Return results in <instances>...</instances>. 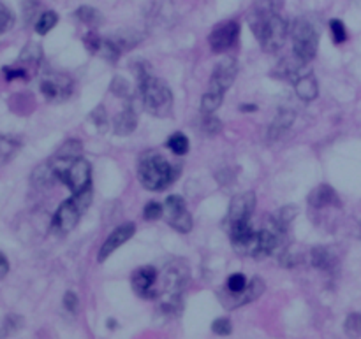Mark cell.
Wrapping results in <instances>:
<instances>
[{
	"mask_svg": "<svg viewBox=\"0 0 361 339\" xmlns=\"http://www.w3.org/2000/svg\"><path fill=\"white\" fill-rule=\"evenodd\" d=\"M180 174L178 165H173L162 155L147 151L137 160V179L147 190L161 192L176 181Z\"/></svg>",
	"mask_w": 361,
	"mask_h": 339,
	"instance_id": "obj_1",
	"label": "cell"
},
{
	"mask_svg": "<svg viewBox=\"0 0 361 339\" xmlns=\"http://www.w3.org/2000/svg\"><path fill=\"white\" fill-rule=\"evenodd\" d=\"M59 181H62L67 188L74 193L85 192L92 188V169L90 164L83 157L78 158H49Z\"/></svg>",
	"mask_w": 361,
	"mask_h": 339,
	"instance_id": "obj_2",
	"label": "cell"
},
{
	"mask_svg": "<svg viewBox=\"0 0 361 339\" xmlns=\"http://www.w3.org/2000/svg\"><path fill=\"white\" fill-rule=\"evenodd\" d=\"M249 25L263 51L267 53H277L288 39L289 25L281 14H274L268 18L249 16Z\"/></svg>",
	"mask_w": 361,
	"mask_h": 339,
	"instance_id": "obj_3",
	"label": "cell"
},
{
	"mask_svg": "<svg viewBox=\"0 0 361 339\" xmlns=\"http://www.w3.org/2000/svg\"><path fill=\"white\" fill-rule=\"evenodd\" d=\"M137 94H140L143 108L148 115L155 116V118H166L168 115H171L173 94L166 81L152 76L141 87H137Z\"/></svg>",
	"mask_w": 361,
	"mask_h": 339,
	"instance_id": "obj_4",
	"label": "cell"
},
{
	"mask_svg": "<svg viewBox=\"0 0 361 339\" xmlns=\"http://www.w3.org/2000/svg\"><path fill=\"white\" fill-rule=\"evenodd\" d=\"M92 203V188L85 190V192L74 193L71 199L63 200L60 207L56 210L55 217H53V229L60 234H67L73 231L78 224L80 218L85 211L88 210Z\"/></svg>",
	"mask_w": 361,
	"mask_h": 339,
	"instance_id": "obj_5",
	"label": "cell"
},
{
	"mask_svg": "<svg viewBox=\"0 0 361 339\" xmlns=\"http://www.w3.org/2000/svg\"><path fill=\"white\" fill-rule=\"evenodd\" d=\"M291 39H293V53L300 60L309 63L316 56L317 46H319V34L316 27L310 23L307 18H298L291 25Z\"/></svg>",
	"mask_w": 361,
	"mask_h": 339,
	"instance_id": "obj_6",
	"label": "cell"
},
{
	"mask_svg": "<svg viewBox=\"0 0 361 339\" xmlns=\"http://www.w3.org/2000/svg\"><path fill=\"white\" fill-rule=\"evenodd\" d=\"M264 288H267L264 281L261 280L259 276H254L252 280H249V285H247L242 292L233 294V292L224 290L219 294V299H221V305L224 306L226 309H236L249 305V302L256 301V299H259L261 295H263Z\"/></svg>",
	"mask_w": 361,
	"mask_h": 339,
	"instance_id": "obj_7",
	"label": "cell"
},
{
	"mask_svg": "<svg viewBox=\"0 0 361 339\" xmlns=\"http://www.w3.org/2000/svg\"><path fill=\"white\" fill-rule=\"evenodd\" d=\"M240 37V23L235 20L222 21L212 28L208 35V42L214 53H226L228 49L235 48Z\"/></svg>",
	"mask_w": 361,
	"mask_h": 339,
	"instance_id": "obj_8",
	"label": "cell"
},
{
	"mask_svg": "<svg viewBox=\"0 0 361 339\" xmlns=\"http://www.w3.org/2000/svg\"><path fill=\"white\" fill-rule=\"evenodd\" d=\"M164 215L168 218V224L175 229L176 232H182V234H187V232L192 231V217L187 211L185 199L180 196H169L164 203Z\"/></svg>",
	"mask_w": 361,
	"mask_h": 339,
	"instance_id": "obj_9",
	"label": "cell"
},
{
	"mask_svg": "<svg viewBox=\"0 0 361 339\" xmlns=\"http://www.w3.org/2000/svg\"><path fill=\"white\" fill-rule=\"evenodd\" d=\"M254 210H256V193L254 192H243L233 197L231 204H229L228 218L224 222L226 229L250 222Z\"/></svg>",
	"mask_w": 361,
	"mask_h": 339,
	"instance_id": "obj_10",
	"label": "cell"
},
{
	"mask_svg": "<svg viewBox=\"0 0 361 339\" xmlns=\"http://www.w3.org/2000/svg\"><path fill=\"white\" fill-rule=\"evenodd\" d=\"M41 94L46 101L63 102L73 95V81L63 74H46L41 81Z\"/></svg>",
	"mask_w": 361,
	"mask_h": 339,
	"instance_id": "obj_11",
	"label": "cell"
},
{
	"mask_svg": "<svg viewBox=\"0 0 361 339\" xmlns=\"http://www.w3.org/2000/svg\"><path fill=\"white\" fill-rule=\"evenodd\" d=\"M236 74H238V63L233 56H226L221 62L215 65L214 74L210 77V87L208 90L221 91V94H226V91L231 88V84L235 83Z\"/></svg>",
	"mask_w": 361,
	"mask_h": 339,
	"instance_id": "obj_12",
	"label": "cell"
},
{
	"mask_svg": "<svg viewBox=\"0 0 361 339\" xmlns=\"http://www.w3.org/2000/svg\"><path fill=\"white\" fill-rule=\"evenodd\" d=\"M157 281L159 273L152 266L140 267L130 276V285H133L134 292L143 299H157Z\"/></svg>",
	"mask_w": 361,
	"mask_h": 339,
	"instance_id": "obj_13",
	"label": "cell"
},
{
	"mask_svg": "<svg viewBox=\"0 0 361 339\" xmlns=\"http://www.w3.org/2000/svg\"><path fill=\"white\" fill-rule=\"evenodd\" d=\"M134 232H136V225L130 224V222L118 225V227H116L108 238H106V241L102 243L101 252H99V257H97L99 262H104L108 257H111V253H115L120 246L126 245V243L133 238Z\"/></svg>",
	"mask_w": 361,
	"mask_h": 339,
	"instance_id": "obj_14",
	"label": "cell"
},
{
	"mask_svg": "<svg viewBox=\"0 0 361 339\" xmlns=\"http://www.w3.org/2000/svg\"><path fill=\"white\" fill-rule=\"evenodd\" d=\"M309 204L314 210H323L328 206H341L337 192L330 185H319L309 193Z\"/></svg>",
	"mask_w": 361,
	"mask_h": 339,
	"instance_id": "obj_15",
	"label": "cell"
},
{
	"mask_svg": "<svg viewBox=\"0 0 361 339\" xmlns=\"http://www.w3.org/2000/svg\"><path fill=\"white\" fill-rule=\"evenodd\" d=\"M310 262L316 269L330 273L337 266V255L326 246H316V248L310 250Z\"/></svg>",
	"mask_w": 361,
	"mask_h": 339,
	"instance_id": "obj_16",
	"label": "cell"
},
{
	"mask_svg": "<svg viewBox=\"0 0 361 339\" xmlns=\"http://www.w3.org/2000/svg\"><path fill=\"white\" fill-rule=\"evenodd\" d=\"M137 127V115L133 108H126L113 120V130L116 136H130Z\"/></svg>",
	"mask_w": 361,
	"mask_h": 339,
	"instance_id": "obj_17",
	"label": "cell"
},
{
	"mask_svg": "<svg viewBox=\"0 0 361 339\" xmlns=\"http://www.w3.org/2000/svg\"><path fill=\"white\" fill-rule=\"evenodd\" d=\"M41 60H42L41 46L35 44V42H30V44L25 46L23 51L20 53V58H18L16 65L23 67V69L27 70L28 74H32V72H35V70H37Z\"/></svg>",
	"mask_w": 361,
	"mask_h": 339,
	"instance_id": "obj_18",
	"label": "cell"
},
{
	"mask_svg": "<svg viewBox=\"0 0 361 339\" xmlns=\"http://www.w3.org/2000/svg\"><path fill=\"white\" fill-rule=\"evenodd\" d=\"M295 91L302 101L312 102L314 98L317 97V94H319V87H317V81L316 77H314V74H302V76L295 81Z\"/></svg>",
	"mask_w": 361,
	"mask_h": 339,
	"instance_id": "obj_19",
	"label": "cell"
},
{
	"mask_svg": "<svg viewBox=\"0 0 361 339\" xmlns=\"http://www.w3.org/2000/svg\"><path fill=\"white\" fill-rule=\"evenodd\" d=\"M295 120H296V115L295 111H291V109H282V111H279V115L275 116V120L271 122L270 130H268V139L270 141L279 139L286 130L291 129Z\"/></svg>",
	"mask_w": 361,
	"mask_h": 339,
	"instance_id": "obj_20",
	"label": "cell"
},
{
	"mask_svg": "<svg viewBox=\"0 0 361 339\" xmlns=\"http://www.w3.org/2000/svg\"><path fill=\"white\" fill-rule=\"evenodd\" d=\"M307 62H303V60H300L298 56L293 53V58H284L281 63L277 65V69H275V76L279 77H284V79H293L296 81L300 76H302V69L303 65H305Z\"/></svg>",
	"mask_w": 361,
	"mask_h": 339,
	"instance_id": "obj_21",
	"label": "cell"
},
{
	"mask_svg": "<svg viewBox=\"0 0 361 339\" xmlns=\"http://www.w3.org/2000/svg\"><path fill=\"white\" fill-rule=\"evenodd\" d=\"M282 7H284V0H254L249 16H256V18L274 16V14H281Z\"/></svg>",
	"mask_w": 361,
	"mask_h": 339,
	"instance_id": "obj_22",
	"label": "cell"
},
{
	"mask_svg": "<svg viewBox=\"0 0 361 339\" xmlns=\"http://www.w3.org/2000/svg\"><path fill=\"white\" fill-rule=\"evenodd\" d=\"M55 181H59V178H56L55 169H53L49 160L44 162L42 165H39L34 171V174H32V183H34L35 186H51Z\"/></svg>",
	"mask_w": 361,
	"mask_h": 339,
	"instance_id": "obj_23",
	"label": "cell"
},
{
	"mask_svg": "<svg viewBox=\"0 0 361 339\" xmlns=\"http://www.w3.org/2000/svg\"><path fill=\"white\" fill-rule=\"evenodd\" d=\"M74 16L78 18V21H81V23L88 25V27H90V28L101 27L102 21H104L102 14L99 13L97 9H94V7H90V6L78 7V11H76V13H74Z\"/></svg>",
	"mask_w": 361,
	"mask_h": 339,
	"instance_id": "obj_24",
	"label": "cell"
},
{
	"mask_svg": "<svg viewBox=\"0 0 361 339\" xmlns=\"http://www.w3.org/2000/svg\"><path fill=\"white\" fill-rule=\"evenodd\" d=\"M109 39L115 42L116 48H118L122 53L133 49L134 46H136L137 42L141 41L140 35H137L136 32H133V30H122V32H118V34H115L113 37H109Z\"/></svg>",
	"mask_w": 361,
	"mask_h": 339,
	"instance_id": "obj_25",
	"label": "cell"
},
{
	"mask_svg": "<svg viewBox=\"0 0 361 339\" xmlns=\"http://www.w3.org/2000/svg\"><path fill=\"white\" fill-rule=\"evenodd\" d=\"M222 98H224V94L208 90L207 94L203 95V98H201V113H203V115H214V113L221 108Z\"/></svg>",
	"mask_w": 361,
	"mask_h": 339,
	"instance_id": "obj_26",
	"label": "cell"
},
{
	"mask_svg": "<svg viewBox=\"0 0 361 339\" xmlns=\"http://www.w3.org/2000/svg\"><path fill=\"white\" fill-rule=\"evenodd\" d=\"M97 56H101V58H104L106 62H109V63H116V60L122 56V51L116 48V44L111 41V39L102 37L101 46H99Z\"/></svg>",
	"mask_w": 361,
	"mask_h": 339,
	"instance_id": "obj_27",
	"label": "cell"
},
{
	"mask_svg": "<svg viewBox=\"0 0 361 339\" xmlns=\"http://www.w3.org/2000/svg\"><path fill=\"white\" fill-rule=\"evenodd\" d=\"M56 23H59V14L55 11H44L35 21V32L39 35H46L51 28L56 27Z\"/></svg>",
	"mask_w": 361,
	"mask_h": 339,
	"instance_id": "obj_28",
	"label": "cell"
},
{
	"mask_svg": "<svg viewBox=\"0 0 361 339\" xmlns=\"http://www.w3.org/2000/svg\"><path fill=\"white\" fill-rule=\"evenodd\" d=\"M166 146L176 155V157H183V155L189 151V139H187L185 134L182 132H175L173 136L168 137L166 141Z\"/></svg>",
	"mask_w": 361,
	"mask_h": 339,
	"instance_id": "obj_29",
	"label": "cell"
},
{
	"mask_svg": "<svg viewBox=\"0 0 361 339\" xmlns=\"http://www.w3.org/2000/svg\"><path fill=\"white\" fill-rule=\"evenodd\" d=\"M20 150V143L13 137H0V165L7 164Z\"/></svg>",
	"mask_w": 361,
	"mask_h": 339,
	"instance_id": "obj_30",
	"label": "cell"
},
{
	"mask_svg": "<svg viewBox=\"0 0 361 339\" xmlns=\"http://www.w3.org/2000/svg\"><path fill=\"white\" fill-rule=\"evenodd\" d=\"M53 157H59V158H78V157H83V146H81L80 141L76 139H71L67 143H63L60 146V150L56 151Z\"/></svg>",
	"mask_w": 361,
	"mask_h": 339,
	"instance_id": "obj_31",
	"label": "cell"
},
{
	"mask_svg": "<svg viewBox=\"0 0 361 339\" xmlns=\"http://www.w3.org/2000/svg\"><path fill=\"white\" fill-rule=\"evenodd\" d=\"M296 213H298V210H296L295 206H284V207H281L279 211H275V213L271 215V218H274V220L277 222L282 229H286V231H288L289 225H291V222L295 220Z\"/></svg>",
	"mask_w": 361,
	"mask_h": 339,
	"instance_id": "obj_32",
	"label": "cell"
},
{
	"mask_svg": "<svg viewBox=\"0 0 361 339\" xmlns=\"http://www.w3.org/2000/svg\"><path fill=\"white\" fill-rule=\"evenodd\" d=\"M344 331L349 338L361 336V313H351V315L345 319Z\"/></svg>",
	"mask_w": 361,
	"mask_h": 339,
	"instance_id": "obj_33",
	"label": "cell"
},
{
	"mask_svg": "<svg viewBox=\"0 0 361 339\" xmlns=\"http://www.w3.org/2000/svg\"><path fill=\"white\" fill-rule=\"evenodd\" d=\"M201 130H203L207 136H217L222 130V122L214 115H204L203 123H201Z\"/></svg>",
	"mask_w": 361,
	"mask_h": 339,
	"instance_id": "obj_34",
	"label": "cell"
},
{
	"mask_svg": "<svg viewBox=\"0 0 361 339\" xmlns=\"http://www.w3.org/2000/svg\"><path fill=\"white\" fill-rule=\"evenodd\" d=\"M247 285H249V280L245 278V274L235 273L228 278V281H226V290L236 294V292H242Z\"/></svg>",
	"mask_w": 361,
	"mask_h": 339,
	"instance_id": "obj_35",
	"label": "cell"
},
{
	"mask_svg": "<svg viewBox=\"0 0 361 339\" xmlns=\"http://www.w3.org/2000/svg\"><path fill=\"white\" fill-rule=\"evenodd\" d=\"M162 215H164V204L157 203V200H150V203L143 207V218L148 222L159 220Z\"/></svg>",
	"mask_w": 361,
	"mask_h": 339,
	"instance_id": "obj_36",
	"label": "cell"
},
{
	"mask_svg": "<svg viewBox=\"0 0 361 339\" xmlns=\"http://www.w3.org/2000/svg\"><path fill=\"white\" fill-rule=\"evenodd\" d=\"M330 32L335 44H344V42L348 41V30H345V25L342 23L341 20L330 21Z\"/></svg>",
	"mask_w": 361,
	"mask_h": 339,
	"instance_id": "obj_37",
	"label": "cell"
},
{
	"mask_svg": "<svg viewBox=\"0 0 361 339\" xmlns=\"http://www.w3.org/2000/svg\"><path fill=\"white\" fill-rule=\"evenodd\" d=\"M90 118H92V122L95 123V127H97V129H101L102 132H104V130L108 129L109 120H108V113H106L104 105H97V108H95L94 111H92Z\"/></svg>",
	"mask_w": 361,
	"mask_h": 339,
	"instance_id": "obj_38",
	"label": "cell"
},
{
	"mask_svg": "<svg viewBox=\"0 0 361 339\" xmlns=\"http://www.w3.org/2000/svg\"><path fill=\"white\" fill-rule=\"evenodd\" d=\"M109 88H111V91L116 95V97H130V94H133V90H130V84L120 76H116L115 79L111 81V87Z\"/></svg>",
	"mask_w": 361,
	"mask_h": 339,
	"instance_id": "obj_39",
	"label": "cell"
},
{
	"mask_svg": "<svg viewBox=\"0 0 361 339\" xmlns=\"http://www.w3.org/2000/svg\"><path fill=\"white\" fill-rule=\"evenodd\" d=\"M14 25V14L4 4H0V34H6Z\"/></svg>",
	"mask_w": 361,
	"mask_h": 339,
	"instance_id": "obj_40",
	"label": "cell"
},
{
	"mask_svg": "<svg viewBox=\"0 0 361 339\" xmlns=\"http://www.w3.org/2000/svg\"><path fill=\"white\" fill-rule=\"evenodd\" d=\"M23 327V319L18 315H9L6 320H4V327H2V334L4 336H9V334L16 333Z\"/></svg>",
	"mask_w": 361,
	"mask_h": 339,
	"instance_id": "obj_41",
	"label": "cell"
},
{
	"mask_svg": "<svg viewBox=\"0 0 361 339\" xmlns=\"http://www.w3.org/2000/svg\"><path fill=\"white\" fill-rule=\"evenodd\" d=\"M212 333L217 334V336H229L233 333V324L229 319H217L212 324Z\"/></svg>",
	"mask_w": 361,
	"mask_h": 339,
	"instance_id": "obj_42",
	"label": "cell"
},
{
	"mask_svg": "<svg viewBox=\"0 0 361 339\" xmlns=\"http://www.w3.org/2000/svg\"><path fill=\"white\" fill-rule=\"evenodd\" d=\"M101 41H102V37L97 34V32H94V30L88 32V34L83 37L85 46H87V49L92 53V55H97L99 46H101Z\"/></svg>",
	"mask_w": 361,
	"mask_h": 339,
	"instance_id": "obj_43",
	"label": "cell"
},
{
	"mask_svg": "<svg viewBox=\"0 0 361 339\" xmlns=\"http://www.w3.org/2000/svg\"><path fill=\"white\" fill-rule=\"evenodd\" d=\"M63 308L69 313H73V315L78 312L80 301H78V295L74 294V292H66V295H63Z\"/></svg>",
	"mask_w": 361,
	"mask_h": 339,
	"instance_id": "obj_44",
	"label": "cell"
},
{
	"mask_svg": "<svg viewBox=\"0 0 361 339\" xmlns=\"http://www.w3.org/2000/svg\"><path fill=\"white\" fill-rule=\"evenodd\" d=\"M7 273H9V260H7V257L0 252V280L6 278Z\"/></svg>",
	"mask_w": 361,
	"mask_h": 339,
	"instance_id": "obj_45",
	"label": "cell"
},
{
	"mask_svg": "<svg viewBox=\"0 0 361 339\" xmlns=\"http://www.w3.org/2000/svg\"><path fill=\"white\" fill-rule=\"evenodd\" d=\"M256 105L254 104H243V105H240V111H243V113H252V111H256Z\"/></svg>",
	"mask_w": 361,
	"mask_h": 339,
	"instance_id": "obj_46",
	"label": "cell"
},
{
	"mask_svg": "<svg viewBox=\"0 0 361 339\" xmlns=\"http://www.w3.org/2000/svg\"><path fill=\"white\" fill-rule=\"evenodd\" d=\"M360 238H361V227H360Z\"/></svg>",
	"mask_w": 361,
	"mask_h": 339,
	"instance_id": "obj_47",
	"label": "cell"
}]
</instances>
